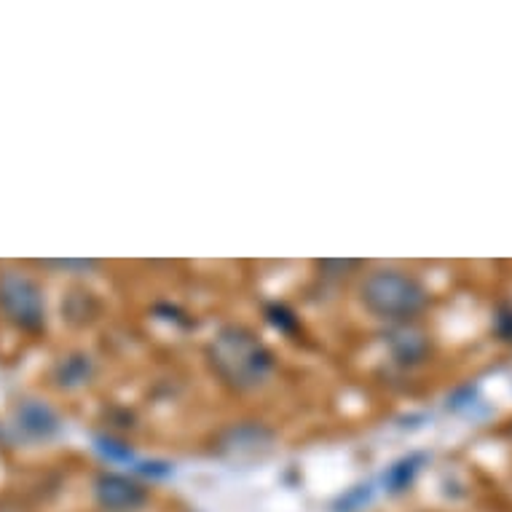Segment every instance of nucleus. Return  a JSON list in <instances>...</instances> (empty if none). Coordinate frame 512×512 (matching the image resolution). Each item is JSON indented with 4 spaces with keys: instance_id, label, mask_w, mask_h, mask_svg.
<instances>
[{
    "instance_id": "obj_3",
    "label": "nucleus",
    "mask_w": 512,
    "mask_h": 512,
    "mask_svg": "<svg viewBox=\"0 0 512 512\" xmlns=\"http://www.w3.org/2000/svg\"><path fill=\"white\" fill-rule=\"evenodd\" d=\"M0 309L19 328L35 330L43 325V295L27 277L3 274L0 277Z\"/></svg>"
},
{
    "instance_id": "obj_4",
    "label": "nucleus",
    "mask_w": 512,
    "mask_h": 512,
    "mask_svg": "<svg viewBox=\"0 0 512 512\" xmlns=\"http://www.w3.org/2000/svg\"><path fill=\"white\" fill-rule=\"evenodd\" d=\"M97 502L110 512H132L145 502V491L132 480L105 475L97 483Z\"/></svg>"
},
{
    "instance_id": "obj_2",
    "label": "nucleus",
    "mask_w": 512,
    "mask_h": 512,
    "mask_svg": "<svg viewBox=\"0 0 512 512\" xmlns=\"http://www.w3.org/2000/svg\"><path fill=\"white\" fill-rule=\"evenodd\" d=\"M362 301L381 317H413L424 309L427 293L416 279L405 277L400 271H378L365 279Z\"/></svg>"
},
{
    "instance_id": "obj_1",
    "label": "nucleus",
    "mask_w": 512,
    "mask_h": 512,
    "mask_svg": "<svg viewBox=\"0 0 512 512\" xmlns=\"http://www.w3.org/2000/svg\"><path fill=\"white\" fill-rule=\"evenodd\" d=\"M212 362L220 370V376L242 389L258 387L271 368L269 352L250 333L236 328L220 333L212 346Z\"/></svg>"
},
{
    "instance_id": "obj_5",
    "label": "nucleus",
    "mask_w": 512,
    "mask_h": 512,
    "mask_svg": "<svg viewBox=\"0 0 512 512\" xmlns=\"http://www.w3.org/2000/svg\"><path fill=\"white\" fill-rule=\"evenodd\" d=\"M41 421L43 424H54L51 413L46 411V408H41V405H22V408H19V429H22V432L43 435L46 427H41Z\"/></svg>"
}]
</instances>
